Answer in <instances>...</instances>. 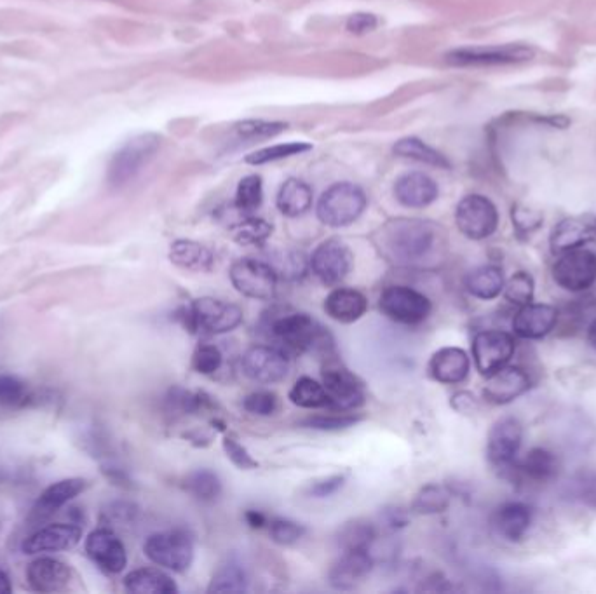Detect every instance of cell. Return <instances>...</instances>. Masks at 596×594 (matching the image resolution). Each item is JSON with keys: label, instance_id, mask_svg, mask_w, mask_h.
I'll return each mask as SVG.
<instances>
[{"label": "cell", "instance_id": "cell-1", "mask_svg": "<svg viewBox=\"0 0 596 594\" xmlns=\"http://www.w3.org/2000/svg\"><path fill=\"white\" fill-rule=\"evenodd\" d=\"M372 239L380 257L398 269H431L447 246L440 225L420 218H391Z\"/></svg>", "mask_w": 596, "mask_h": 594}, {"label": "cell", "instance_id": "cell-2", "mask_svg": "<svg viewBox=\"0 0 596 594\" xmlns=\"http://www.w3.org/2000/svg\"><path fill=\"white\" fill-rule=\"evenodd\" d=\"M271 345L285 352L288 358L305 352H318L323 358L335 356V340L316 319L305 312L286 311L272 314L265 323Z\"/></svg>", "mask_w": 596, "mask_h": 594}, {"label": "cell", "instance_id": "cell-3", "mask_svg": "<svg viewBox=\"0 0 596 594\" xmlns=\"http://www.w3.org/2000/svg\"><path fill=\"white\" fill-rule=\"evenodd\" d=\"M243 309L220 298L201 297L177 312V319L192 335L217 337L236 330L243 323Z\"/></svg>", "mask_w": 596, "mask_h": 594}, {"label": "cell", "instance_id": "cell-4", "mask_svg": "<svg viewBox=\"0 0 596 594\" xmlns=\"http://www.w3.org/2000/svg\"><path fill=\"white\" fill-rule=\"evenodd\" d=\"M161 147V136L156 133H143L135 136L117 150L109 162L107 182L112 189H121L147 168Z\"/></svg>", "mask_w": 596, "mask_h": 594}, {"label": "cell", "instance_id": "cell-5", "mask_svg": "<svg viewBox=\"0 0 596 594\" xmlns=\"http://www.w3.org/2000/svg\"><path fill=\"white\" fill-rule=\"evenodd\" d=\"M366 194L354 183L340 182L323 192L316 206L319 222L326 227L340 229L356 222L366 210Z\"/></svg>", "mask_w": 596, "mask_h": 594}, {"label": "cell", "instance_id": "cell-6", "mask_svg": "<svg viewBox=\"0 0 596 594\" xmlns=\"http://www.w3.org/2000/svg\"><path fill=\"white\" fill-rule=\"evenodd\" d=\"M321 384L328 396L326 410L354 412L359 406L365 405V384L346 366L340 365L337 359H326L321 372Z\"/></svg>", "mask_w": 596, "mask_h": 594}, {"label": "cell", "instance_id": "cell-7", "mask_svg": "<svg viewBox=\"0 0 596 594\" xmlns=\"http://www.w3.org/2000/svg\"><path fill=\"white\" fill-rule=\"evenodd\" d=\"M143 553L157 567L183 574L194 561V540L185 530L178 528L157 532L145 540Z\"/></svg>", "mask_w": 596, "mask_h": 594}, {"label": "cell", "instance_id": "cell-8", "mask_svg": "<svg viewBox=\"0 0 596 594\" xmlns=\"http://www.w3.org/2000/svg\"><path fill=\"white\" fill-rule=\"evenodd\" d=\"M379 309L393 323L417 326L424 323L433 311L431 300L407 284H394L382 291Z\"/></svg>", "mask_w": 596, "mask_h": 594}, {"label": "cell", "instance_id": "cell-9", "mask_svg": "<svg viewBox=\"0 0 596 594\" xmlns=\"http://www.w3.org/2000/svg\"><path fill=\"white\" fill-rule=\"evenodd\" d=\"M231 283L238 293L251 300L269 302L278 291V272L269 262L257 258H239L231 265Z\"/></svg>", "mask_w": 596, "mask_h": 594}, {"label": "cell", "instance_id": "cell-10", "mask_svg": "<svg viewBox=\"0 0 596 594\" xmlns=\"http://www.w3.org/2000/svg\"><path fill=\"white\" fill-rule=\"evenodd\" d=\"M522 441L523 426L520 420L515 417L497 420L487 438V459L490 466L504 476H509L518 460Z\"/></svg>", "mask_w": 596, "mask_h": 594}, {"label": "cell", "instance_id": "cell-11", "mask_svg": "<svg viewBox=\"0 0 596 594\" xmlns=\"http://www.w3.org/2000/svg\"><path fill=\"white\" fill-rule=\"evenodd\" d=\"M455 225L462 236L471 241H483L494 236L499 227V211L488 197L469 194L461 199L455 210Z\"/></svg>", "mask_w": 596, "mask_h": 594}, {"label": "cell", "instance_id": "cell-12", "mask_svg": "<svg viewBox=\"0 0 596 594\" xmlns=\"http://www.w3.org/2000/svg\"><path fill=\"white\" fill-rule=\"evenodd\" d=\"M534 58V49L523 44L485 46V48L455 49L447 54V61L455 67H506Z\"/></svg>", "mask_w": 596, "mask_h": 594}, {"label": "cell", "instance_id": "cell-13", "mask_svg": "<svg viewBox=\"0 0 596 594\" xmlns=\"http://www.w3.org/2000/svg\"><path fill=\"white\" fill-rule=\"evenodd\" d=\"M555 283L570 293L590 290L596 283V255L586 248H577L558 255L553 265Z\"/></svg>", "mask_w": 596, "mask_h": 594}, {"label": "cell", "instance_id": "cell-14", "mask_svg": "<svg viewBox=\"0 0 596 594\" xmlns=\"http://www.w3.org/2000/svg\"><path fill=\"white\" fill-rule=\"evenodd\" d=\"M309 267L325 286H339L353 269V253L344 241L332 237L314 250Z\"/></svg>", "mask_w": 596, "mask_h": 594}, {"label": "cell", "instance_id": "cell-15", "mask_svg": "<svg viewBox=\"0 0 596 594\" xmlns=\"http://www.w3.org/2000/svg\"><path fill=\"white\" fill-rule=\"evenodd\" d=\"M516 351L515 337L502 330L480 331L473 340V359L476 370L483 377L501 370L513 359Z\"/></svg>", "mask_w": 596, "mask_h": 594}, {"label": "cell", "instance_id": "cell-16", "mask_svg": "<svg viewBox=\"0 0 596 594\" xmlns=\"http://www.w3.org/2000/svg\"><path fill=\"white\" fill-rule=\"evenodd\" d=\"M241 366L251 382L272 385L285 380L290 370V358L274 345H253L244 352Z\"/></svg>", "mask_w": 596, "mask_h": 594}, {"label": "cell", "instance_id": "cell-17", "mask_svg": "<svg viewBox=\"0 0 596 594\" xmlns=\"http://www.w3.org/2000/svg\"><path fill=\"white\" fill-rule=\"evenodd\" d=\"M375 567L372 553L368 549H347L333 561L328 570V584L339 591L358 588Z\"/></svg>", "mask_w": 596, "mask_h": 594}, {"label": "cell", "instance_id": "cell-18", "mask_svg": "<svg viewBox=\"0 0 596 594\" xmlns=\"http://www.w3.org/2000/svg\"><path fill=\"white\" fill-rule=\"evenodd\" d=\"M86 553L89 560L105 574H121L128 565L126 547L110 528H98L89 534L86 539Z\"/></svg>", "mask_w": 596, "mask_h": 594}, {"label": "cell", "instance_id": "cell-19", "mask_svg": "<svg viewBox=\"0 0 596 594\" xmlns=\"http://www.w3.org/2000/svg\"><path fill=\"white\" fill-rule=\"evenodd\" d=\"M530 389V377L520 366H504L487 377L483 398L490 405H509Z\"/></svg>", "mask_w": 596, "mask_h": 594}, {"label": "cell", "instance_id": "cell-20", "mask_svg": "<svg viewBox=\"0 0 596 594\" xmlns=\"http://www.w3.org/2000/svg\"><path fill=\"white\" fill-rule=\"evenodd\" d=\"M82 539V528L72 523H55L49 527L37 530L23 542V553H56L68 551L77 546Z\"/></svg>", "mask_w": 596, "mask_h": 594}, {"label": "cell", "instance_id": "cell-21", "mask_svg": "<svg viewBox=\"0 0 596 594\" xmlns=\"http://www.w3.org/2000/svg\"><path fill=\"white\" fill-rule=\"evenodd\" d=\"M438 196L440 189L433 178L419 171L400 176L394 183V197L405 208L422 210L431 206Z\"/></svg>", "mask_w": 596, "mask_h": 594}, {"label": "cell", "instance_id": "cell-22", "mask_svg": "<svg viewBox=\"0 0 596 594\" xmlns=\"http://www.w3.org/2000/svg\"><path fill=\"white\" fill-rule=\"evenodd\" d=\"M593 239H596L595 220L572 216L556 225L549 236V246H551V253L558 257L567 251L584 248Z\"/></svg>", "mask_w": 596, "mask_h": 594}, {"label": "cell", "instance_id": "cell-23", "mask_svg": "<svg viewBox=\"0 0 596 594\" xmlns=\"http://www.w3.org/2000/svg\"><path fill=\"white\" fill-rule=\"evenodd\" d=\"M469 370L471 359L461 347H443L434 352L427 365L429 377L445 385L462 384L468 378Z\"/></svg>", "mask_w": 596, "mask_h": 594}, {"label": "cell", "instance_id": "cell-24", "mask_svg": "<svg viewBox=\"0 0 596 594\" xmlns=\"http://www.w3.org/2000/svg\"><path fill=\"white\" fill-rule=\"evenodd\" d=\"M558 323L556 307L548 304H527L520 307L513 318V331L516 337L537 340L555 330Z\"/></svg>", "mask_w": 596, "mask_h": 594}, {"label": "cell", "instance_id": "cell-25", "mask_svg": "<svg viewBox=\"0 0 596 594\" xmlns=\"http://www.w3.org/2000/svg\"><path fill=\"white\" fill-rule=\"evenodd\" d=\"M532 525V509L523 502H506L495 509L492 528L508 542H520Z\"/></svg>", "mask_w": 596, "mask_h": 594}, {"label": "cell", "instance_id": "cell-26", "mask_svg": "<svg viewBox=\"0 0 596 594\" xmlns=\"http://www.w3.org/2000/svg\"><path fill=\"white\" fill-rule=\"evenodd\" d=\"M70 568L55 558H39L32 561L27 570L30 588L37 593H58L67 588L70 582Z\"/></svg>", "mask_w": 596, "mask_h": 594}, {"label": "cell", "instance_id": "cell-27", "mask_svg": "<svg viewBox=\"0 0 596 594\" xmlns=\"http://www.w3.org/2000/svg\"><path fill=\"white\" fill-rule=\"evenodd\" d=\"M368 311V300L361 291L354 288H335L325 298V312L337 323H356Z\"/></svg>", "mask_w": 596, "mask_h": 594}, {"label": "cell", "instance_id": "cell-28", "mask_svg": "<svg viewBox=\"0 0 596 594\" xmlns=\"http://www.w3.org/2000/svg\"><path fill=\"white\" fill-rule=\"evenodd\" d=\"M558 459L553 452H549L542 446L532 448L525 459L522 462L516 460L515 467L511 474H518L520 478L542 485V483H549L551 480H555L556 474H558ZM509 474V476H511Z\"/></svg>", "mask_w": 596, "mask_h": 594}, {"label": "cell", "instance_id": "cell-29", "mask_svg": "<svg viewBox=\"0 0 596 594\" xmlns=\"http://www.w3.org/2000/svg\"><path fill=\"white\" fill-rule=\"evenodd\" d=\"M171 264L189 272H211L215 267V253L192 239H177L170 246Z\"/></svg>", "mask_w": 596, "mask_h": 594}, {"label": "cell", "instance_id": "cell-30", "mask_svg": "<svg viewBox=\"0 0 596 594\" xmlns=\"http://www.w3.org/2000/svg\"><path fill=\"white\" fill-rule=\"evenodd\" d=\"M86 488H88V481L81 480V478L56 481L53 485L48 486L37 500L34 507L35 516L48 518L61 507L67 506L68 502L74 500L77 495H81Z\"/></svg>", "mask_w": 596, "mask_h": 594}, {"label": "cell", "instance_id": "cell-31", "mask_svg": "<svg viewBox=\"0 0 596 594\" xmlns=\"http://www.w3.org/2000/svg\"><path fill=\"white\" fill-rule=\"evenodd\" d=\"M124 589L135 594H177V582L157 568H138L124 577Z\"/></svg>", "mask_w": 596, "mask_h": 594}, {"label": "cell", "instance_id": "cell-32", "mask_svg": "<svg viewBox=\"0 0 596 594\" xmlns=\"http://www.w3.org/2000/svg\"><path fill=\"white\" fill-rule=\"evenodd\" d=\"M504 274L501 267L497 265H481L471 270L464 286L469 295L478 298V300H494L501 295L504 290Z\"/></svg>", "mask_w": 596, "mask_h": 594}, {"label": "cell", "instance_id": "cell-33", "mask_svg": "<svg viewBox=\"0 0 596 594\" xmlns=\"http://www.w3.org/2000/svg\"><path fill=\"white\" fill-rule=\"evenodd\" d=\"M276 206L288 218H298L311 210L312 189L298 178H288L276 197Z\"/></svg>", "mask_w": 596, "mask_h": 594}, {"label": "cell", "instance_id": "cell-34", "mask_svg": "<svg viewBox=\"0 0 596 594\" xmlns=\"http://www.w3.org/2000/svg\"><path fill=\"white\" fill-rule=\"evenodd\" d=\"M379 539L377 527L372 521L351 520L340 527L337 534V544L340 551L347 549H368L372 553V547Z\"/></svg>", "mask_w": 596, "mask_h": 594}, {"label": "cell", "instance_id": "cell-35", "mask_svg": "<svg viewBox=\"0 0 596 594\" xmlns=\"http://www.w3.org/2000/svg\"><path fill=\"white\" fill-rule=\"evenodd\" d=\"M213 408V401L204 392L185 391L173 387L166 396V410L170 415H196Z\"/></svg>", "mask_w": 596, "mask_h": 594}, {"label": "cell", "instance_id": "cell-36", "mask_svg": "<svg viewBox=\"0 0 596 594\" xmlns=\"http://www.w3.org/2000/svg\"><path fill=\"white\" fill-rule=\"evenodd\" d=\"M396 156L405 157V159H412V161L424 162L427 166H434V168H450V161L447 157L440 154L438 150L429 147L427 143L422 142L415 136H407L401 138L400 142H396L393 147Z\"/></svg>", "mask_w": 596, "mask_h": 594}, {"label": "cell", "instance_id": "cell-37", "mask_svg": "<svg viewBox=\"0 0 596 594\" xmlns=\"http://www.w3.org/2000/svg\"><path fill=\"white\" fill-rule=\"evenodd\" d=\"M183 488L194 499L204 504H211L222 495V481L218 478V474L210 469H197L187 474V478L183 480Z\"/></svg>", "mask_w": 596, "mask_h": 594}, {"label": "cell", "instance_id": "cell-38", "mask_svg": "<svg viewBox=\"0 0 596 594\" xmlns=\"http://www.w3.org/2000/svg\"><path fill=\"white\" fill-rule=\"evenodd\" d=\"M288 399L293 405L304 410H319L328 406L325 387L311 377H300L288 392Z\"/></svg>", "mask_w": 596, "mask_h": 594}, {"label": "cell", "instance_id": "cell-39", "mask_svg": "<svg viewBox=\"0 0 596 594\" xmlns=\"http://www.w3.org/2000/svg\"><path fill=\"white\" fill-rule=\"evenodd\" d=\"M248 591V577L238 561L229 560L218 568L210 582L208 593H244Z\"/></svg>", "mask_w": 596, "mask_h": 594}, {"label": "cell", "instance_id": "cell-40", "mask_svg": "<svg viewBox=\"0 0 596 594\" xmlns=\"http://www.w3.org/2000/svg\"><path fill=\"white\" fill-rule=\"evenodd\" d=\"M450 500H452V495L445 486L429 483V485L422 486L415 495L412 511L420 516L445 513L450 506Z\"/></svg>", "mask_w": 596, "mask_h": 594}, {"label": "cell", "instance_id": "cell-41", "mask_svg": "<svg viewBox=\"0 0 596 594\" xmlns=\"http://www.w3.org/2000/svg\"><path fill=\"white\" fill-rule=\"evenodd\" d=\"M272 223L257 216H246L232 227L234 241L241 246H264L272 236Z\"/></svg>", "mask_w": 596, "mask_h": 594}, {"label": "cell", "instance_id": "cell-42", "mask_svg": "<svg viewBox=\"0 0 596 594\" xmlns=\"http://www.w3.org/2000/svg\"><path fill=\"white\" fill-rule=\"evenodd\" d=\"M264 203V183L262 178L258 175L244 176L243 180L239 182L238 190H236V208L241 213L250 215L253 211H257Z\"/></svg>", "mask_w": 596, "mask_h": 594}, {"label": "cell", "instance_id": "cell-43", "mask_svg": "<svg viewBox=\"0 0 596 594\" xmlns=\"http://www.w3.org/2000/svg\"><path fill=\"white\" fill-rule=\"evenodd\" d=\"M312 145L304 142H290L279 143V145H272V147H265V149L257 150L250 156L246 157L248 164L253 166H262L267 162L281 161V159H288V157L302 156L305 152H309Z\"/></svg>", "mask_w": 596, "mask_h": 594}, {"label": "cell", "instance_id": "cell-44", "mask_svg": "<svg viewBox=\"0 0 596 594\" xmlns=\"http://www.w3.org/2000/svg\"><path fill=\"white\" fill-rule=\"evenodd\" d=\"M534 291H536V283L534 277L530 276L529 272H515L513 276L509 277L508 283L504 284V298L508 300L509 304L523 305L532 304L534 300Z\"/></svg>", "mask_w": 596, "mask_h": 594}, {"label": "cell", "instance_id": "cell-45", "mask_svg": "<svg viewBox=\"0 0 596 594\" xmlns=\"http://www.w3.org/2000/svg\"><path fill=\"white\" fill-rule=\"evenodd\" d=\"M363 417L351 412H332L321 413V415H314L309 419L302 420L300 426L309 427V429H316V431H342V429H349L354 427L358 422H361Z\"/></svg>", "mask_w": 596, "mask_h": 594}, {"label": "cell", "instance_id": "cell-46", "mask_svg": "<svg viewBox=\"0 0 596 594\" xmlns=\"http://www.w3.org/2000/svg\"><path fill=\"white\" fill-rule=\"evenodd\" d=\"M224 365V354L220 347L213 344L197 345L196 351L192 354V368L199 375L211 377Z\"/></svg>", "mask_w": 596, "mask_h": 594}, {"label": "cell", "instance_id": "cell-47", "mask_svg": "<svg viewBox=\"0 0 596 594\" xmlns=\"http://www.w3.org/2000/svg\"><path fill=\"white\" fill-rule=\"evenodd\" d=\"M288 124L285 122L262 121V119H250V121L238 122L234 129L241 138L246 140H265V138H274L286 131Z\"/></svg>", "mask_w": 596, "mask_h": 594}, {"label": "cell", "instance_id": "cell-48", "mask_svg": "<svg viewBox=\"0 0 596 594\" xmlns=\"http://www.w3.org/2000/svg\"><path fill=\"white\" fill-rule=\"evenodd\" d=\"M267 528L272 542H276L279 546H293L305 535L304 525L288 518H272Z\"/></svg>", "mask_w": 596, "mask_h": 594}, {"label": "cell", "instance_id": "cell-49", "mask_svg": "<svg viewBox=\"0 0 596 594\" xmlns=\"http://www.w3.org/2000/svg\"><path fill=\"white\" fill-rule=\"evenodd\" d=\"M28 401V387L23 380L14 375H0V406L16 408Z\"/></svg>", "mask_w": 596, "mask_h": 594}, {"label": "cell", "instance_id": "cell-50", "mask_svg": "<svg viewBox=\"0 0 596 594\" xmlns=\"http://www.w3.org/2000/svg\"><path fill=\"white\" fill-rule=\"evenodd\" d=\"M244 412L255 417H271L278 412L279 399L271 391H255L243 399Z\"/></svg>", "mask_w": 596, "mask_h": 594}, {"label": "cell", "instance_id": "cell-51", "mask_svg": "<svg viewBox=\"0 0 596 594\" xmlns=\"http://www.w3.org/2000/svg\"><path fill=\"white\" fill-rule=\"evenodd\" d=\"M224 452L227 455V459L231 460L234 466L241 469V471H251V469H257V460L251 457V453L246 450V446L243 443H239V439L232 434H225L224 441Z\"/></svg>", "mask_w": 596, "mask_h": 594}, {"label": "cell", "instance_id": "cell-52", "mask_svg": "<svg viewBox=\"0 0 596 594\" xmlns=\"http://www.w3.org/2000/svg\"><path fill=\"white\" fill-rule=\"evenodd\" d=\"M278 272V276L285 277V279H300L305 276V272L311 269L309 267V260L297 251L286 253L285 257L279 258L278 262H269Z\"/></svg>", "mask_w": 596, "mask_h": 594}, {"label": "cell", "instance_id": "cell-53", "mask_svg": "<svg viewBox=\"0 0 596 594\" xmlns=\"http://www.w3.org/2000/svg\"><path fill=\"white\" fill-rule=\"evenodd\" d=\"M574 492L577 499L586 506L596 509V473L593 471H581L574 480Z\"/></svg>", "mask_w": 596, "mask_h": 594}, {"label": "cell", "instance_id": "cell-54", "mask_svg": "<svg viewBox=\"0 0 596 594\" xmlns=\"http://www.w3.org/2000/svg\"><path fill=\"white\" fill-rule=\"evenodd\" d=\"M347 481V474H333L323 480L314 481L307 493L314 497V499H326V497H332L335 493L339 492L344 488Z\"/></svg>", "mask_w": 596, "mask_h": 594}, {"label": "cell", "instance_id": "cell-55", "mask_svg": "<svg viewBox=\"0 0 596 594\" xmlns=\"http://www.w3.org/2000/svg\"><path fill=\"white\" fill-rule=\"evenodd\" d=\"M542 223V216L536 211L525 210L516 206L513 208V225H515L518 234H532L534 230L539 229Z\"/></svg>", "mask_w": 596, "mask_h": 594}, {"label": "cell", "instance_id": "cell-56", "mask_svg": "<svg viewBox=\"0 0 596 594\" xmlns=\"http://www.w3.org/2000/svg\"><path fill=\"white\" fill-rule=\"evenodd\" d=\"M379 25L375 14L356 13L347 20V30L354 35L370 34Z\"/></svg>", "mask_w": 596, "mask_h": 594}, {"label": "cell", "instance_id": "cell-57", "mask_svg": "<svg viewBox=\"0 0 596 594\" xmlns=\"http://www.w3.org/2000/svg\"><path fill=\"white\" fill-rule=\"evenodd\" d=\"M452 406L457 412L471 413L476 408L475 396L469 394V392H457L452 398Z\"/></svg>", "mask_w": 596, "mask_h": 594}, {"label": "cell", "instance_id": "cell-58", "mask_svg": "<svg viewBox=\"0 0 596 594\" xmlns=\"http://www.w3.org/2000/svg\"><path fill=\"white\" fill-rule=\"evenodd\" d=\"M244 521L248 523V527L255 528V530H260V528L269 525V518L262 511H257V509H248L244 513Z\"/></svg>", "mask_w": 596, "mask_h": 594}, {"label": "cell", "instance_id": "cell-59", "mask_svg": "<svg viewBox=\"0 0 596 594\" xmlns=\"http://www.w3.org/2000/svg\"><path fill=\"white\" fill-rule=\"evenodd\" d=\"M408 520L405 513L401 511V509H393V511H387L386 513V525L389 528H393V530H398V528L405 527L407 525Z\"/></svg>", "mask_w": 596, "mask_h": 594}, {"label": "cell", "instance_id": "cell-60", "mask_svg": "<svg viewBox=\"0 0 596 594\" xmlns=\"http://www.w3.org/2000/svg\"><path fill=\"white\" fill-rule=\"evenodd\" d=\"M11 591H13V586H11L9 577L4 570H0V594H9Z\"/></svg>", "mask_w": 596, "mask_h": 594}, {"label": "cell", "instance_id": "cell-61", "mask_svg": "<svg viewBox=\"0 0 596 594\" xmlns=\"http://www.w3.org/2000/svg\"><path fill=\"white\" fill-rule=\"evenodd\" d=\"M588 340H590L591 347L596 349V318L593 319V323L588 328Z\"/></svg>", "mask_w": 596, "mask_h": 594}, {"label": "cell", "instance_id": "cell-62", "mask_svg": "<svg viewBox=\"0 0 596 594\" xmlns=\"http://www.w3.org/2000/svg\"><path fill=\"white\" fill-rule=\"evenodd\" d=\"M595 223H596V220H595Z\"/></svg>", "mask_w": 596, "mask_h": 594}]
</instances>
